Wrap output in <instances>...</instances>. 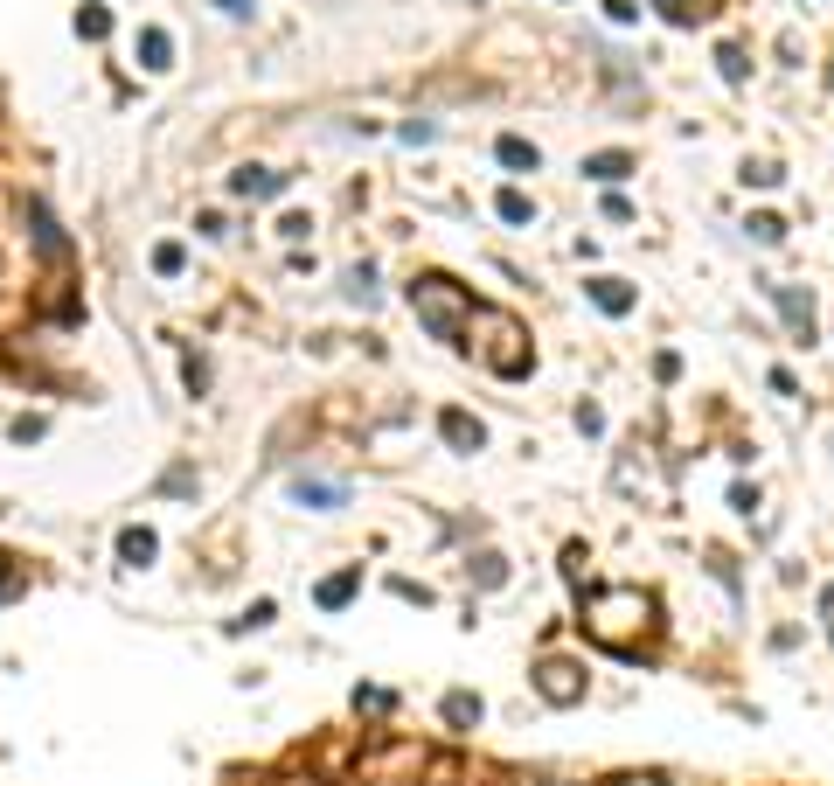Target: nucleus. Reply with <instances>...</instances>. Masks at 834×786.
Listing matches in <instances>:
<instances>
[{
    "instance_id": "obj_31",
    "label": "nucleus",
    "mask_w": 834,
    "mask_h": 786,
    "mask_svg": "<svg viewBox=\"0 0 834 786\" xmlns=\"http://www.w3.org/2000/svg\"><path fill=\"white\" fill-rule=\"evenodd\" d=\"M821 613H828V633H834V585L821 592Z\"/></svg>"
},
{
    "instance_id": "obj_27",
    "label": "nucleus",
    "mask_w": 834,
    "mask_h": 786,
    "mask_svg": "<svg viewBox=\"0 0 834 786\" xmlns=\"http://www.w3.org/2000/svg\"><path fill=\"white\" fill-rule=\"evenodd\" d=\"M654 376H661V383H675V376H682V355H668V348H661V355H654Z\"/></svg>"
},
{
    "instance_id": "obj_29",
    "label": "nucleus",
    "mask_w": 834,
    "mask_h": 786,
    "mask_svg": "<svg viewBox=\"0 0 834 786\" xmlns=\"http://www.w3.org/2000/svg\"><path fill=\"white\" fill-rule=\"evenodd\" d=\"M605 14H612V21H633L640 7H633V0H605Z\"/></svg>"
},
{
    "instance_id": "obj_12",
    "label": "nucleus",
    "mask_w": 834,
    "mask_h": 786,
    "mask_svg": "<svg viewBox=\"0 0 834 786\" xmlns=\"http://www.w3.org/2000/svg\"><path fill=\"white\" fill-rule=\"evenodd\" d=\"M292 494H299L306 508H341V501H348V487H341V480H306V473L292 480Z\"/></svg>"
},
{
    "instance_id": "obj_11",
    "label": "nucleus",
    "mask_w": 834,
    "mask_h": 786,
    "mask_svg": "<svg viewBox=\"0 0 834 786\" xmlns=\"http://www.w3.org/2000/svg\"><path fill=\"white\" fill-rule=\"evenodd\" d=\"M174 63V35L167 28H139V70H167Z\"/></svg>"
},
{
    "instance_id": "obj_9",
    "label": "nucleus",
    "mask_w": 834,
    "mask_h": 786,
    "mask_svg": "<svg viewBox=\"0 0 834 786\" xmlns=\"http://www.w3.org/2000/svg\"><path fill=\"white\" fill-rule=\"evenodd\" d=\"M153 557H160V536H153V529H119V564H133V571H146V564H153Z\"/></svg>"
},
{
    "instance_id": "obj_32",
    "label": "nucleus",
    "mask_w": 834,
    "mask_h": 786,
    "mask_svg": "<svg viewBox=\"0 0 834 786\" xmlns=\"http://www.w3.org/2000/svg\"><path fill=\"white\" fill-rule=\"evenodd\" d=\"M612 786H661V780H612Z\"/></svg>"
},
{
    "instance_id": "obj_13",
    "label": "nucleus",
    "mask_w": 834,
    "mask_h": 786,
    "mask_svg": "<svg viewBox=\"0 0 834 786\" xmlns=\"http://www.w3.org/2000/svg\"><path fill=\"white\" fill-rule=\"evenodd\" d=\"M230 188H237V195H285V174H272V167H237Z\"/></svg>"
},
{
    "instance_id": "obj_14",
    "label": "nucleus",
    "mask_w": 834,
    "mask_h": 786,
    "mask_svg": "<svg viewBox=\"0 0 834 786\" xmlns=\"http://www.w3.org/2000/svg\"><path fill=\"white\" fill-rule=\"evenodd\" d=\"M494 154H501V167H515V174H536V167H543V154H536L522 133H501V147H494Z\"/></svg>"
},
{
    "instance_id": "obj_25",
    "label": "nucleus",
    "mask_w": 834,
    "mask_h": 786,
    "mask_svg": "<svg viewBox=\"0 0 834 786\" xmlns=\"http://www.w3.org/2000/svg\"><path fill=\"white\" fill-rule=\"evenodd\" d=\"M744 181H751V188H772V181H779V167H772V160H751V167H744Z\"/></svg>"
},
{
    "instance_id": "obj_8",
    "label": "nucleus",
    "mask_w": 834,
    "mask_h": 786,
    "mask_svg": "<svg viewBox=\"0 0 834 786\" xmlns=\"http://www.w3.org/2000/svg\"><path fill=\"white\" fill-rule=\"evenodd\" d=\"M584 293H591V307H598V314H633V300H640V293H633V286H626V279H591V286H584Z\"/></svg>"
},
{
    "instance_id": "obj_24",
    "label": "nucleus",
    "mask_w": 834,
    "mask_h": 786,
    "mask_svg": "<svg viewBox=\"0 0 834 786\" xmlns=\"http://www.w3.org/2000/svg\"><path fill=\"white\" fill-rule=\"evenodd\" d=\"M751 237H758V244H779L786 223H779V216H751Z\"/></svg>"
},
{
    "instance_id": "obj_10",
    "label": "nucleus",
    "mask_w": 834,
    "mask_h": 786,
    "mask_svg": "<svg viewBox=\"0 0 834 786\" xmlns=\"http://www.w3.org/2000/svg\"><path fill=\"white\" fill-rule=\"evenodd\" d=\"M355 592H362V564H348V571H334V578H327V585H320L313 599H320L327 613H341V606H348Z\"/></svg>"
},
{
    "instance_id": "obj_1",
    "label": "nucleus",
    "mask_w": 834,
    "mask_h": 786,
    "mask_svg": "<svg viewBox=\"0 0 834 786\" xmlns=\"http://www.w3.org/2000/svg\"><path fill=\"white\" fill-rule=\"evenodd\" d=\"M584 633H591L598 647H612V654H633L640 633H654V592H640V585H605V592H591V599H584Z\"/></svg>"
},
{
    "instance_id": "obj_23",
    "label": "nucleus",
    "mask_w": 834,
    "mask_h": 786,
    "mask_svg": "<svg viewBox=\"0 0 834 786\" xmlns=\"http://www.w3.org/2000/svg\"><path fill=\"white\" fill-rule=\"evenodd\" d=\"M348 293L369 307V300H376V272H369V265H355V272H348Z\"/></svg>"
},
{
    "instance_id": "obj_16",
    "label": "nucleus",
    "mask_w": 834,
    "mask_h": 786,
    "mask_svg": "<svg viewBox=\"0 0 834 786\" xmlns=\"http://www.w3.org/2000/svg\"><path fill=\"white\" fill-rule=\"evenodd\" d=\"M445 724H452V731H473V724H480V696L452 689V696H445Z\"/></svg>"
},
{
    "instance_id": "obj_7",
    "label": "nucleus",
    "mask_w": 834,
    "mask_h": 786,
    "mask_svg": "<svg viewBox=\"0 0 834 786\" xmlns=\"http://www.w3.org/2000/svg\"><path fill=\"white\" fill-rule=\"evenodd\" d=\"M28 223H35V244H42V258H49V265H63V258H70V237L56 230V216H49L42 202H28Z\"/></svg>"
},
{
    "instance_id": "obj_3",
    "label": "nucleus",
    "mask_w": 834,
    "mask_h": 786,
    "mask_svg": "<svg viewBox=\"0 0 834 786\" xmlns=\"http://www.w3.org/2000/svg\"><path fill=\"white\" fill-rule=\"evenodd\" d=\"M487 327H494L487 369H494V376H529V348H522V327H515L508 314H487Z\"/></svg>"
},
{
    "instance_id": "obj_21",
    "label": "nucleus",
    "mask_w": 834,
    "mask_h": 786,
    "mask_svg": "<svg viewBox=\"0 0 834 786\" xmlns=\"http://www.w3.org/2000/svg\"><path fill=\"white\" fill-rule=\"evenodd\" d=\"M181 265H188V251H181V244H160V251H153V272H160V279H174Z\"/></svg>"
},
{
    "instance_id": "obj_26",
    "label": "nucleus",
    "mask_w": 834,
    "mask_h": 786,
    "mask_svg": "<svg viewBox=\"0 0 834 786\" xmlns=\"http://www.w3.org/2000/svg\"><path fill=\"white\" fill-rule=\"evenodd\" d=\"M355 710H376V717H383V710H390V689H355Z\"/></svg>"
},
{
    "instance_id": "obj_5",
    "label": "nucleus",
    "mask_w": 834,
    "mask_h": 786,
    "mask_svg": "<svg viewBox=\"0 0 834 786\" xmlns=\"http://www.w3.org/2000/svg\"><path fill=\"white\" fill-rule=\"evenodd\" d=\"M772 300H779V314H786V327H793L800 341H814V293H800V286H772Z\"/></svg>"
},
{
    "instance_id": "obj_17",
    "label": "nucleus",
    "mask_w": 834,
    "mask_h": 786,
    "mask_svg": "<svg viewBox=\"0 0 834 786\" xmlns=\"http://www.w3.org/2000/svg\"><path fill=\"white\" fill-rule=\"evenodd\" d=\"M494 209H501V223H536V202H529L522 188H501V195H494Z\"/></svg>"
},
{
    "instance_id": "obj_20",
    "label": "nucleus",
    "mask_w": 834,
    "mask_h": 786,
    "mask_svg": "<svg viewBox=\"0 0 834 786\" xmlns=\"http://www.w3.org/2000/svg\"><path fill=\"white\" fill-rule=\"evenodd\" d=\"M661 14L689 28V21H709V0H661Z\"/></svg>"
},
{
    "instance_id": "obj_15",
    "label": "nucleus",
    "mask_w": 834,
    "mask_h": 786,
    "mask_svg": "<svg viewBox=\"0 0 834 786\" xmlns=\"http://www.w3.org/2000/svg\"><path fill=\"white\" fill-rule=\"evenodd\" d=\"M584 174L605 181V188H619V181L633 174V154H619V147H612V154H591V160H584Z\"/></svg>"
},
{
    "instance_id": "obj_22",
    "label": "nucleus",
    "mask_w": 834,
    "mask_h": 786,
    "mask_svg": "<svg viewBox=\"0 0 834 786\" xmlns=\"http://www.w3.org/2000/svg\"><path fill=\"white\" fill-rule=\"evenodd\" d=\"M716 63H723V84H744V49H730V42H723V49H716Z\"/></svg>"
},
{
    "instance_id": "obj_18",
    "label": "nucleus",
    "mask_w": 834,
    "mask_h": 786,
    "mask_svg": "<svg viewBox=\"0 0 834 786\" xmlns=\"http://www.w3.org/2000/svg\"><path fill=\"white\" fill-rule=\"evenodd\" d=\"M21 592H28V564L0 550V606H7V599H21Z\"/></svg>"
},
{
    "instance_id": "obj_19",
    "label": "nucleus",
    "mask_w": 834,
    "mask_h": 786,
    "mask_svg": "<svg viewBox=\"0 0 834 786\" xmlns=\"http://www.w3.org/2000/svg\"><path fill=\"white\" fill-rule=\"evenodd\" d=\"M77 35H84V42H105V35H112V14H105L98 0H91V7H77Z\"/></svg>"
},
{
    "instance_id": "obj_4",
    "label": "nucleus",
    "mask_w": 834,
    "mask_h": 786,
    "mask_svg": "<svg viewBox=\"0 0 834 786\" xmlns=\"http://www.w3.org/2000/svg\"><path fill=\"white\" fill-rule=\"evenodd\" d=\"M536 689H543V703H563V710H570V703H584V668H577V661H543V668H536Z\"/></svg>"
},
{
    "instance_id": "obj_30",
    "label": "nucleus",
    "mask_w": 834,
    "mask_h": 786,
    "mask_svg": "<svg viewBox=\"0 0 834 786\" xmlns=\"http://www.w3.org/2000/svg\"><path fill=\"white\" fill-rule=\"evenodd\" d=\"M216 7H223V14H251L258 0H216Z\"/></svg>"
},
{
    "instance_id": "obj_6",
    "label": "nucleus",
    "mask_w": 834,
    "mask_h": 786,
    "mask_svg": "<svg viewBox=\"0 0 834 786\" xmlns=\"http://www.w3.org/2000/svg\"><path fill=\"white\" fill-rule=\"evenodd\" d=\"M438 432H445V446H452V453H480V446H487V425H480V418H466V411H445V418H438Z\"/></svg>"
},
{
    "instance_id": "obj_28",
    "label": "nucleus",
    "mask_w": 834,
    "mask_h": 786,
    "mask_svg": "<svg viewBox=\"0 0 834 786\" xmlns=\"http://www.w3.org/2000/svg\"><path fill=\"white\" fill-rule=\"evenodd\" d=\"M501 578H508V564H501V557L487 550V557H480V585H501Z\"/></svg>"
},
{
    "instance_id": "obj_2",
    "label": "nucleus",
    "mask_w": 834,
    "mask_h": 786,
    "mask_svg": "<svg viewBox=\"0 0 834 786\" xmlns=\"http://www.w3.org/2000/svg\"><path fill=\"white\" fill-rule=\"evenodd\" d=\"M411 314L424 320L431 341H459L473 327V293L452 286L445 272H424V279H411Z\"/></svg>"
}]
</instances>
